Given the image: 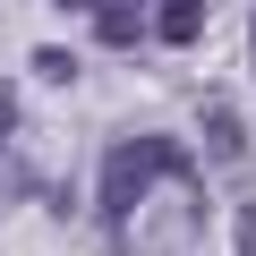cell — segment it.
Masks as SVG:
<instances>
[{
	"label": "cell",
	"instance_id": "6da1fadb",
	"mask_svg": "<svg viewBox=\"0 0 256 256\" xmlns=\"http://www.w3.org/2000/svg\"><path fill=\"white\" fill-rule=\"evenodd\" d=\"M171 171H180V154H171L162 137H128V146H111V162H102V214L128 222V214L146 205V188L171 180Z\"/></svg>",
	"mask_w": 256,
	"mask_h": 256
},
{
	"label": "cell",
	"instance_id": "7a4b0ae2",
	"mask_svg": "<svg viewBox=\"0 0 256 256\" xmlns=\"http://www.w3.org/2000/svg\"><path fill=\"white\" fill-rule=\"evenodd\" d=\"M94 26L111 43H128V34H146V9H137V0H94Z\"/></svg>",
	"mask_w": 256,
	"mask_h": 256
},
{
	"label": "cell",
	"instance_id": "3957f363",
	"mask_svg": "<svg viewBox=\"0 0 256 256\" xmlns=\"http://www.w3.org/2000/svg\"><path fill=\"white\" fill-rule=\"evenodd\" d=\"M196 26H205V0H162V18H154V34H162V43H188Z\"/></svg>",
	"mask_w": 256,
	"mask_h": 256
},
{
	"label": "cell",
	"instance_id": "277c9868",
	"mask_svg": "<svg viewBox=\"0 0 256 256\" xmlns=\"http://www.w3.org/2000/svg\"><path fill=\"white\" fill-rule=\"evenodd\" d=\"M205 137H214V162H239V154H248V137H239V120H230V111L205 120Z\"/></svg>",
	"mask_w": 256,
	"mask_h": 256
},
{
	"label": "cell",
	"instance_id": "5b68a950",
	"mask_svg": "<svg viewBox=\"0 0 256 256\" xmlns=\"http://www.w3.org/2000/svg\"><path fill=\"white\" fill-rule=\"evenodd\" d=\"M230 256H256V205L230 214Z\"/></svg>",
	"mask_w": 256,
	"mask_h": 256
},
{
	"label": "cell",
	"instance_id": "8992f818",
	"mask_svg": "<svg viewBox=\"0 0 256 256\" xmlns=\"http://www.w3.org/2000/svg\"><path fill=\"white\" fill-rule=\"evenodd\" d=\"M34 68H43L52 86H68V77H77V60H68V52H34Z\"/></svg>",
	"mask_w": 256,
	"mask_h": 256
},
{
	"label": "cell",
	"instance_id": "52a82bcc",
	"mask_svg": "<svg viewBox=\"0 0 256 256\" xmlns=\"http://www.w3.org/2000/svg\"><path fill=\"white\" fill-rule=\"evenodd\" d=\"M0 146H9V94H0Z\"/></svg>",
	"mask_w": 256,
	"mask_h": 256
},
{
	"label": "cell",
	"instance_id": "ba28073f",
	"mask_svg": "<svg viewBox=\"0 0 256 256\" xmlns=\"http://www.w3.org/2000/svg\"><path fill=\"white\" fill-rule=\"evenodd\" d=\"M60 9H94V0H60Z\"/></svg>",
	"mask_w": 256,
	"mask_h": 256
}]
</instances>
